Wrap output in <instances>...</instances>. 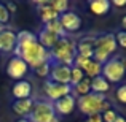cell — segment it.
<instances>
[{
    "label": "cell",
    "mask_w": 126,
    "mask_h": 122,
    "mask_svg": "<svg viewBox=\"0 0 126 122\" xmlns=\"http://www.w3.org/2000/svg\"><path fill=\"white\" fill-rule=\"evenodd\" d=\"M13 52L16 54V57H21L22 60L29 65V68H32V70L40 64L51 62L49 51H46L38 41L26 43V44H16V48H15Z\"/></svg>",
    "instance_id": "cell-1"
},
{
    "label": "cell",
    "mask_w": 126,
    "mask_h": 122,
    "mask_svg": "<svg viewBox=\"0 0 126 122\" xmlns=\"http://www.w3.org/2000/svg\"><path fill=\"white\" fill-rule=\"evenodd\" d=\"M49 57H51V64H61L72 67L75 57H77V41L69 37L59 38L54 48L49 51Z\"/></svg>",
    "instance_id": "cell-2"
},
{
    "label": "cell",
    "mask_w": 126,
    "mask_h": 122,
    "mask_svg": "<svg viewBox=\"0 0 126 122\" xmlns=\"http://www.w3.org/2000/svg\"><path fill=\"white\" fill-rule=\"evenodd\" d=\"M77 106L81 111V114L86 116H94V114H102L104 111L110 110V103L107 101L105 95L89 92L88 95L77 98Z\"/></svg>",
    "instance_id": "cell-3"
},
{
    "label": "cell",
    "mask_w": 126,
    "mask_h": 122,
    "mask_svg": "<svg viewBox=\"0 0 126 122\" xmlns=\"http://www.w3.org/2000/svg\"><path fill=\"white\" fill-rule=\"evenodd\" d=\"M118 44L115 40L113 33H101L94 38V55L93 60H96L97 64L104 65L112 55L115 54Z\"/></svg>",
    "instance_id": "cell-4"
},
{
    "label": "cell",
    "mask_w": 126,
    "mask_h": 122,
    "mask_svg": "<svg viewBox=\"0 0 126 122\" xmlns=\"http://www.w3.org/2000/svg\"><path fill=\"white\" fill-rule=\"evenodd\" d=\"M54 117L56 113L53 108V101H49L48 98H38L34 100V108L27 119L31 122H51Z\"/></svg>",
    "instance_id": "cell-5"
},
{
    "label": "cell",
    "mask_w": 126,
    "mask_h": 122,
    "mask_svg": "<svg viewBox=\"0 0 126 122\" xmlns=\"http://www.w3.org/2000/svg\"><path fill=\"white\" fill-rule=\"evenodd\" d=\"M126 68L123 65V60L120 57H110L102 65V76L109 82H120L125 78Z\"/></svg>",
    "instance_id": "cell-6"
},
{
    "label": "cell",
    "mask_w": 126,
    "mask_h": 122,
    "mask_svg": "<svg viewBox=\"0 0 126 122\" xmlns=\"http://www.w3.org/2000/svg\"><path fill=\"white\" fill-rule=\"evenodd\" d=\"M43 90H45V95L49 101H56L59 98L65 97V95H70L72 94V86L58 84V82H53V81L46 79L43 82Z\"/></svg>",
    "instance_id": "cell-7"
},
{
    "label": "cell",
    "mask_w": 126,
    "mask_h": 122,
    "mask_svg": "<svg viewBox=\"0 0 126 122\" xmlns=\"http://www.w3.org/2000/svg\"><path fill=\"white\" fill-rule=\"evenodd\" d=\"M5 71H6V75H8V78L16 79V81H21V79H24V76L27 75L29 65L26 64L21 57H16L15 55V57H11L8 60Z\"/></svg>",
    "instance_id": "cell-8"
},
{
    "label": "cell",
    "mask_w": 126,
    "mask_h": 122,
    "mask_svg": "<svg viewBox=\"0 0 126 122\" xmlns=\"http://www.w3.org/2000/svg\"><path fill=\"white\" fill-rule=\"evenodd\" d=\"M75 106H77V97L72 94L53 101V108H54L56 116H69L75 110Z\"/></svg>",
    "instance_id": "cell-9"
},
{
    "label": "cell",
    "mask_w": 126,
    "mask_h": 122,
    "mask_svg": "<svg viewBox=\"0 0 126 122\" xmlns=\"http://www.w3.org/2000/svg\"><path fill=\"white\" fill-rule=\"evenodd\" d=\"M59 22H61L65 33H74V32H78L81 29V18L75 11H67L64 14H61Z\"/></svg>",
    "instance_id": "cell-10"
},
{
    "label": "cell",
    "mask_w": 126,
    "mask_h": 122,
    "mask_svg": "<svg viewBox=\"0 0 126 122\" xmlns=\"http://www.w3.org/2000/svg\"><path fill=\"white\" fill-rule=\"evenodd\" d=\"M49 81L58 82V84H69L70 86V67L61 65V64H51Z\"/></svg>",
    "instance_id": "cell-11"
},
{
    "label": "cell",
    "mask_w": 126,
    "mask_h": 122,
    "mask_svg": "<svg viewBox=\"0 0 126 122\" xmlns=\"http://www.w3.org/2000/svg\"><path fill=\"white\" fill-rule=\"evenodd\" d=\"M15 48H16V32L10 30V29L0 32V52L10 54L15 51Z\"/></svg>",
    "instance_id": "cell-12"
},
{
    "label": "cell",
    "mask_w": 126,
    "mask_h": 122,
    "mask_svg": "<svg viewBox=\"0 0 126 122\" xmlns=\"http://www.w3.org/2000/svg\"><path fill=\"white\" fill-rule=\"evenodd\" d=\"M11 95L15 100H24V98H31L32 95V84L27 79L16 81L15 86L11 87Z\"/></svg>",
    "instance_id": "cell-13"
},
{
    "label": "cell",
    "mask_w": 126,
    "mask_h": 122,
    "mask_svg": "<svg viewBox=\"0 0 126 122\" xmlns=\"http://www.w3.org/2000/svg\"><path fill=\"white\" fill-rule=\"evenodd\" d=\"M94 38L96 37H81L77 41V55L86 59H93L94 55Z\"/></svg>",
    "instance_id": "cell-14"
},
{
    "label": "cell",
    "mask_w": 126,
    "mask_h": 122,
    "mask_svg": "<svg viewBox=\"0 0 126 122\" xmlns=\"http://www.w3.org/2000/svg\"><path fill=\"white\" fill-rule=\"evenodd\" d=\"M13 111L21 117H29L32 108H34V98H24V100H15L11 105Z\"/></svg>",
    "instance_id": "cell-15"
},
{
    "label": "cell",
    "mask_w": 126,
    "mask_h": 122,
    "mask_svg": "<svg viewBox=\"0 0 126 122\" xmlns=\"http://www.w3.org/2000/svg\"><path fill=\"white\" fill-rule=\"evenodd\" d=\"M37 41L40 43L46 51H51V49L54 48V44L59 41V37H58V35H54V33H51V32H48L46 29H42V30L38 32Z\"/></svg>",
    "instance_id": "cell-16"
},
{
    "label": "cell",
    "mask_w": 126,
    "mask_h": 122,
    "mask_svg": "<svg viewBox=\"0 0 126 122\" xmlns=\"http://www.w3.org/2000/svg\"><path fill=\"white\" fill-rule=\"evenodd\" d=\"M89 10H91L93 14L96 16H104L110 11V6H112V2L109 0H93V2L88 3Z\"/></svg>",
    "instance_id": "cell-17"
},
{
    "label": "cell",
    "mask_w": 126,
    "mask_h": 122,
    "mask_svg": "<svg viewBox=\"0 0 126 122\" xmlns=\"http://www.w3.org/2000/svg\"><path fill=\"white\" fill-rule=\"evenodd\" d=\"M109 89H110V82L105 79L104 76H96L91 79V92H94V94H102L105 95L109 92Z\"/></svg>",
    "instance_id": "cell-18"
},
{
    "label": "cell",
    "mask_w": 126,
    "mask_h": 122,
    "mask_svg": "<svg viewBox=\"0 0 126 122\" xmlns=\"http://www.w3.org/2000/svg\"><path fill=\"white\" fill-rule=\"evenodd\" d=\"M38 14H40V19L43 24H48V22L51 21H56V19H59V13H56L54 10L49 6V3L46 6H42V8H38Z\"/></svg>",
    "instance_id": "cell-19"
},
{
    "label": "cell",
    "mask_w": 126,
    "mask_h": 122,
    "mask_svg": "<svg viewBox=\"0 0 126 122\" xmlns=\"http://www.w3.org/2000/svg\"><path fill=\"white\" fill-rule=\"evenodd\" d=\"M89 92H91V79H88V78H85L83 81H80L72 87V95H78V97L88 95Z\"/></svg>",
    "instance_id": "cell-20"
},
{
    "label": "cell",
    "mask_w": 126,
    "mask_h": 122,
    "mask_svg": "<svg viewBox=\"0 0 126 122\" xmlns=\"http://www.w3.org/2000/svg\"><path fill=\"white\" fill-rule=\"evenodd\" d=\"M37 41V35L31 30H21L16 33V44H26V43Z\"/></svg>",
    "instance_id": "cell-21"
},
{
    "label": "cell",
    "mask_w": 126,
    "mask_h": 122,
    "mask_svg": "<svg viewBox=\"0 0 126 122\" xmlns=\"http://www.w3.org/2000/svg\"><path fill=\"white\" fill-rule=\"evenodd\" d=\"M43 29H46L48 32H51V33L58 35L59 38L67 37V33L64 32V29H62V25H61V22H59V19H56V21H51V22H48V24H45V27H43Z\"/></svg>",
    "instance_id": "cell-22"
},
{
    "label": "cell",
    "mask_w": 126,
    "mask_h": 122,
    "mask_svg": "<svg viewBox=\"0 0 126 122\" xmlns=\"http://www.w3.org/2000/svg\"><path fill=\"white\" fill-rule=\"evenodd\" d=\"M85 78H86V76H85L83 71H81L78 67L72 65V67H70V86H72V87H74L75 84H78L80 81H83Z\"/></svg>",
    "instance_id": "cell-23"
},
{
    "label": "cell",
    "mask_w": 126,
    "mask_h": 122,
    "mask_svg": "<svg viewBox=\"0 0 126 122\" xmlns=\"http://www.w3.org/2000/svg\"><path fill=\"white\" fill-rule=\"evenodd\" d=\"M49 6L56 13H59V16L69 11V2L67 0H53V2H49Z\"/></svg>",
    "instance_id": "cell-24"
},
{
    "label": "cell",
    "mask_w": 126,
    "mask_h": 122,
    "mask_svg": "<svg viewBox=\"0 0 126 122\" xmlns=\"http://www.w3.org/2000/svg\"><path fill=\"white\" fill-rule=\"evenodd\" d=\"M49 71H51V62H45V64H40L34 68V73L40 78L49 76Z\"/></svg>",
    "instance_id": "cell-25"
},
{
    "label": "cell",
    "mask_w": 126,
    "mask_h": 122,
    "mask_svg": "<svg viewBox=\"0 0 126 122\" xmlns=\"http://www.w3.org/2000/svg\"><path fill=\"white\" fill-rule=\"evenodd\" d=\"M118 116H120V114H118L115 110H112V108H110V110H107V111H104V113L101 114L102 122H113Z\"/></svg>",
    "instance_id": "cell-26"
},
{
    "label": "cell",
    "mask_w": 126,
    "mask_h": 122,
    "mask_svg": "<svg viewBox=\"0 0 126 122\" xmlns=\"http://www.w3.org/2000/svg\"><path fill=\"white\" fill-rule=\"evenodd\" d=\"M115 95H117V100L120 101V103L126 105V84H121L120 87L117 89V92H115Z\"/></svg>",
    "instance_id": "cell-27"
},
{
    "label": "cell",
    "mask_w": 126,
    "mask_h": 122,
    "mask_svg": "<svg viewBox=\"0 0 126 122\" xmlns=\"http://www.w3.org/2000/svg\"><path fill=\"white\" fill-rule=\"evenodd\" d=\"M115 40L120 48L126 49V30H120L118 33H115Z\"/></svg>",
    "instance_id": "cell-28"
},
{
    "label": "cell",
    "mask_w": 126,
    "mask_h": 122,
    "mask_svg": "<svg viewBox=\"0 0 126 122\" xmlns=\"http://www.w3.org/2000/svg\"><path fill=\"white\" fill-rule=\"evenodd\" d=\"M8 21H10V13L6 11L5 5H3V3H0V24L5 25Z\"/></svg>",
    "instance_id": "cell-29"
},
{
    "label": "cell",
    "mask_w": 126,
    "mask_h": 122,
    "mask_svg": "<svg viewBox=\"0 0 126 122\" xmlns=\"http://www.w3.org/2000/svg\"><path fill=\"white\" fill-rule=\"evenodd\" d=\"M3 5H5V8H6L8 13H16V10H18V6H16L15 2H6V3H3Z\"/></svg>",
    "instance_id": "cell-30"
},
{
    "label": "cell",
    "mask_w": 126,
    "mask_h": 122,
    "mask_svg": "<svg viewBox=\"0 0 126 122\" xmlns=\"http://www.w3.org/2000/svg\"><path fill=\"white\" fill-rule=\"evenodd\" d=\"M85 122H102V117L101 114H94V116H88Z\"/></svg>",
    "instance_id": "cell-31"
},
{
    "label": "cell",
    "mask_w": 126,
    "mask_h": 122,
    "mask_svg": "<svg viewBox=\"0 0 126 122\" xmlns=\"http://www.w3.org/2000/svg\"><path fill=\"white\" fill-rule=\"evenodd\" d=\"M113 5L115 6H125L126 5V0H113Z\"/></svg>",
    "instance_id": "cell-32"
},
{
    "label": "cell",
    "mask_w": 126,
    "mask_h": 122,
    "mask_svg": "<svg viewBox=\"0 0 126 122\" xmlns=\"http://www.w3.org/2000/svg\"><path fill=\"white\" fill-rule=\"evenodd\" d=\"M121 25H123V29L126 30V14L123 16V18H121Z\"/></svg>",
    "instance_id": "cell-33"
},
{
    "label": "cell",
    "mask_w": 126,
    "mask_h": 122,
    "mask_svg": "<svg viewBox=\"0 0 126 122\" xmlns=\"http://www.w3.org/2000/svg\"><path fill=\"white\" fill-rule=\"evenodd\" d=\"M113 122H126V119H125L123 116H118V117H117V119H115Z\"/></svg>",
    "instance_id": "cell-34"
},
{
    "label": "cell",
    "mask_w": 126,
    "mask_h": 122,
    "mask_svg": "<svg viewBox=\"0 0 126 122\" xmlns=\"http://www.w3.org/2000/svg\"><path fill=\"white\" fill-rule=\"evenodd\" d=\"M16 122H31V121H29L27 117H21V119H18Z\"/></svg>",
    "instance_id": "cell-35"
},
{
    "label": "cell",
    "mask_w": 126,
    "mask_h": 122,
    "mask_svg": "<svg viewBox=\"0 0 126 122\" xmlns=\"http://www.w3.org/2000/svg\"><path fill=\"white\" fill-rule=\"evenodd\" d=\"M51 122H61V117H59V116H56V117H54V119H53Z\"/></svg>",
    "instance_id": "cell-36"
}]
</instances>
